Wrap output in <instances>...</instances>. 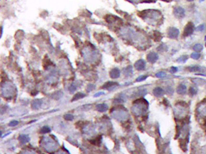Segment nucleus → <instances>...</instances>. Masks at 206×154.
Returning <instances> with one entry per match:
<instances>
[{
  "label": "nucleus",
  "mask_w": 206,
  "mask_h": 154,
  "mask_svg": "<svg viewBox=\"0 0 206 154\" xmlns=\"http://www.w3.org/2000/svg\"><path fill=\"white\" fill-rule=\"evenodd\" d=\"M18 140L21 143H22V144H26V143H27V142H28L29 141L30 138H29V137H28V135H21L18 137Z\"/></svg>",
  "instance_id": "f8f14e48"
},
{
  "label": "nucleus",
  "mask_w": 206,
  "mask_h": 154,
  "mask_svg": "<svg viewBox=\"0 0 206 154\" xmlns=\"http://www.w3.org/2000/svg\"><path fill=\"white\" fill-rule=\"evenodd\" d=\"M158 58V54L156 52H150L149 54H147V61L150 63H154L157 61Z\"/></svg>",
  "instance_id": "39448f33"
},
{
  "label": "nucleus",
  "mask_w": 206,
  "mask_h": 154,
  "mask_svg": "<svg viewBox=\"0 0 206 154\" xmlns=\"http://www.w3.org/2000/svg\"><path fill=\"white\" fill-rule=\"evenodd\" d=\"M179 35V30L174 27H171L168 30V36L170 38H177Z\"/></svg>",
  "instance_id": "f03ea898"
},
{
  "label": "nucleus",
  "mask_w": 206,
  "mask_h": 154,
  "mask_svg": "<svg viewBox=\"0 0 206 154\" xmlns=\"http://www.w3.org/2000/svg\"><path fill=\"white\" fill-rule=\"evenodd\" d=\"M167 46H165L164 44H162L159 46V47L158 48V50L160 51V52H164V51L167 50Z\"/></svg>",
  "instance_id": "a878e982"
},
{
  "label": "nucleus",
  "mask_w": 206,
  "mask_h": 154,
  "mask_svg": "<svg viewBox=\"0 0 206 154\" xmlns=\"http://www.w3.org/2000/svg\"><path fill=\"white\" fill-rule=\"evenodd\" d=\"M156 77L157 78H163V77H165V73L163 71H160V72H157L156 74Z\"/></svg>",
  "instance_id": "bb28decb"
},
{
  "label": "nucleus",
  "mask_w": 206,
  "mask_h": 154,
  "mask_svg": "<svg viewBox=\"0 0 206 154\" xmlns=\"http://www.w3.org/2000/svg\"><path fill=\"white\" fill-rule=\"evenodd\" d=\"M109 75L110 77L113 79H115V78H118V77H120V70L117 69V68H114L111 70L109 72Z\"/></svg>",
  "instance_id": "423d86ee"
},
{
  "label": "nucleus",
  "mask_w": 206,
  "mask_h": 154,
  "mask_svg": "<svg viewBox=\"0 0 206 154\" xmlns=\"http://www.w3.org/2000/svg\"><path fill=\"white\" fill-rule=\"evenodd\" d=\"M64 118L65 120L66 121H72L74 119V117H73V116L71 115V114H65V115L64 116Z\"/></svg>",
  "instance_id": "4be33fe9"
},
{
  "label": "nucleus",
  "mask_w": 206,
  "mask_h": 154,
  "mask_svg": "<svg viewBox=\"0 0 206 154\" xmlns=\"http://www.w3.org/2000/svg\"><path fill=\"white\" fill-rule=\"evenodd\" d=\"M96 110L100 112H106L108 110V106L106 104H98L96 106Z\"/></svg>",
  "instance_id": "9d476101"
},
{
  "label": "nucleus",
  "mask_w": 206,
  "mask_h": 154,
  "mask_svg": "<svg viewBox=\"0 0 206 154\" xmlns=\"http://www.w3.org/2000/svg\"><path fill=\"white\" fill-rule=\"evenodd\" d=\"M76 90V87L73 84H71L70 87V92L71 93H74V92Z\"/></svg>",
  "instance_id": "c756f323"
},
{
  "label": "nucleus",
  "mask_w": 206,
  "mask_h": 154,
  "mask_svg": "<svg viewBox=\"0 0 206 154\" xmlns=\"http://www.w3.org/2000/svg\"><path fill=\"white\" fill-rule=\"evenodd\" d=\"M50 128L48 126H44L43 127L41 128L40 131H39V132L41 134H46V133H48V132H50Z\"/></svg>",
  "instance_id": "a211bd4d"
},
{
  "label": "nucleus",
  "mask_w": 206,
  "mask_h": 154,
  "mask_svg": "<svg viewBox=\"0 0 206 154\" xmlns=\"http://www.w3.org/2000/svg\"></svg>",
  "instance_id": "e433bc0d"
},
{
  "label": "nucleus",
  "mask_w": 206,
  "mask_h": 154,
  "mask_svg": "<svg viewBox=\"0 0 206 154\" xmlns=\"http://www.w3.org/2000/svg\"><path fill=\"white\" fill-rule=\"evenodd\" d=\"M194 30V25L192 22H188L185 27V29L183 31V36L188 37L191 35Z\"/></svg>",
  "instance_id": "f257e3e1"
},
{
  "label": "nucleus",
  "mask_w": 206,
  "mask_h": 154,
  "mask_svg": "<svg viewBox=\"0 0 206 154\" xmlns=\"http://www.w3.org/2000/svg\"><path fill=\"white\" fill-rule=\"evenodd\" d=\"M42 103V101L39 99H35L32 102L31 104V108L34 109V110H37L39 108H40V106Z\"/></svg>",
  "instance_id": "9b49d317"
},
{
  "label": "nucleus",
  "mask_w": 206,
  "mask_h": 154,
  "mask_svg": "<svg viewBox=\"0 0 206 154\" xmlns=\"http://www.w3.org/2000/svg\"><path fill=\"white\" fill-rule=\"evenodd\" d=\"M153 94L155 97H160L162 96L164 94V91L162 88H161L160 87H157L155 88L153 91Z\"/></svg>",
  "instance_id": "6e6552de"
},
{
  "label": "nucleus",
  "mask_w": 206,
  "mask_h": 154,
  "mask_svg": "<svg viewBox=\"0 0 206 154\" xmlns=\"http://www.w3.org/2000/svg\"><path fill=\"white\" fill-rule=\"evenodd\" d=\"M205 40H206V37H205Z\"/></svg>",
  "instance_id": "c9c22d12"
},
{
  "label": "nucleus",
  "mask_w": 206,
  "mask_h": 154,
  "mask_svg": "<svg viewBox=\"0 0 206 154\" xmlns=\"http://www.w3.org/2000/svg\"><path fill=\"white\" fill-rule=\"evenodd\" d=\"M204 25H203V24L200 25L199 26L197 27V28H196L197 31H204Z\"/></svg>",
  "instance_id": "2f4dec72"
},
{
  "label": "nucleus",
  "mask_w": 206,
  "mask_h": 154,
  "mask_svg": "<svg viewBox=\"0 0 206 154\" xmlns=\"http://www.w3.org/2000/svg\"><path fill=\"white\" fill-rule=\"evenodd\" d=\"M188 70L190 72H199V71H201L202 68L199 66H192V67H188Z\"/></svg>",
  "instance_id": "f3484780"
},
{
  "label": "nucleus",
  "mask_w": 206,
  "mask_h": 154,
  "mask_svg": "<svg viewBox=\"0 0 206 154\" xmlns=\"http://www.w3.org/2000/svg\"><path fill=\"white\" fill-rule=\"evenodd\" d=\"M193 49L194 50H195L197 52H200L203 49V46L201 45V44H196L194 46H193Z\"/></svg>",
  "instance_id": "6ab92c4d"
},
{
  "label": "nucleus",
  "mask_w": 206,
  "mask_h": 154,
  "mask_svg": "<svg viewBox=\"0 0 206 154\" xmlns=\"http://www.w3.org/2000/svg\"><path fill=\"white\" fill-rule=\"evenodd\" d=\"M177 71L178 69L177 67H171L170 70V72L171 73H175Z\"/></svg>",
  "instance_id": "7c9ffc66"
},
{
  "label": "nucleus",
  "mask_w": 206,
  "mask_h": 154,
  "mask_svg": "<svg viewBox=\"0 0 206 154\" xmlns=\"http://www.w3.org/2000/svg\"><path fill=\"white\" fill-rule=\"evenodd\" d=\"M147 94V91L146 89H142V90H140V91H139L138 93H137L138 95H146Z\"/></svg>",
  "instance_id": "c85d7f7f"
},
{
  "label": "nucleus",
  "mask_w": 206,
  "mask_h": 154,
  "mask_svg": "<svg viewBox=\"0 0 206 154\" xmlns=\"http://www.w3.org/2000/svg\"><path fill=\"white\" fill-rule=\"evenodd\" d=\"M153 38L155 41H160L162 38V35L159 31H155L153 33Z\"/></svg>",
  "instance_id": "2eb2a0df"
},
{
  "label": "nucleus",
  "mask_w": 206,
  "mask_h": 154,
  "mask_svg": "<svg viewBox=\"0 0 206 154\" xmlns=\"http://www.w3.org/2000/svg\"><path fill=\"white\" fill-rule=\"evenodd\" d=\"M37 94H38V92H37V91H36V92H33L32 93H31V95L35 96V95H36Z\"/></svg>",
  "instance_id": "72a5a7b5"
},
{
  "label": "nucleus",
  "mask_w": 206,
  "mask_h": 154,
  "mask_svg": "<svg viewBox=\"0 0 206 154\" xmlns=\"http://www.w3.org/2000/svg\"><path fill=\"white\" fill-rule=\"evenodd\" d=\"M118 84L117 82H107L103 84V86H102V89L110 90V89H111V88H115V87H116L117 86H118Z\"/></svg>",
  "instance_id": "0eeeda50"
},
{
  "label": "nucleus",
  "mask_w": 206,
  "mask_h": 154,
  "mask_svg": "<svg viewBox=\"0 0 206 154\" xmlns=\"http://www.w3.org/2000/svg\"><path fill=\"white\" fill-rule=\"evenodd\" d=\"M187 60H188V56L186 55H184L181 56L179 59H177V61L179 63H185L187 61Z\"/></svg>",
  "instance_id": "aec40b11"
},
{
  "label": "nucleus",
  "mask_w": 206,
  "mask_h": 154,
  "mask_svg": "<svg viewBox=\"0 0 206 154\" xmlns=\"http://www.w3.org/2000/svg\"><path fill=\"white\" fill-rule=\"evenodd\" d=\"M63 95V93L60 91H58V92H56L55 93H54L52 95V98L55 100H58L60 99Z\"/></svg>",
  "instance_id": "dca6fc26"
},
{
  "label": "nucleus",
  "mask_w": 206,
  "mask_h": 154,
  "mask_svg": "<svg viewBox=\"0 0 206 154\" xmlns=\"http://www.w3.org/2000/svg\"><path fill=\"white\" fill-rule=\"evenodd\" d=\"M95 85L92 84H89L88 86H87V88H86V92H90L91 91H92L93 89H94L95 88Z\"/></svg>",
  "instance_id": "b1692460"
},
{
  "label": "nucleus",
  "mask_w": 206,
  "mask_h": 154,
  "mask_svg": "<svg viewBox=\"0 0 206 154\" xmlns=\"http://www.w3.org/2000/svg\"><path fill=\"white\" fill-rule=\"evenodd\" d=\"M187 92V86L183 84H181L177 88V93L179 95H184Z\"/></svg>",
  "instance_id": "1a4fd4ad"
},
{
  "label": "nucleus",
  "mask_w": 206,
  "mask_h": 154,
  "mask_svg": "<svg viewBox=\"0 0 206 154\" xmlns=\"http://www.w3.org/2000/svg\"><path fill=\"white\" fill-rule=\"evenodd\" d=\"M101 139H102L101 137V136H99V137H98L97 138H96L95 139L90 140V142L94 145L100 146L101 144Z\"/></svg>",
  "instance_id": "4468645a"
},
{
  "label": "nucleus",
  "mask_w": 206,
  "mask_h": 154,
  "mask_svg": "<svg viewBox=\"0 0 206 154\" xmlns=\"http://www.w3.org/2000/svg\"><path fill=\"white\" fill-rule=\"evenodd\" d=\"M18 123H19V122H18V121L12 120L9 123V125L10 127H15V126H17Z\"/></svg>",
  "instance_id": "cd10ccee"
},
{
  "label": "nucleus",
  "mask_w": 206,
  "mask_h": 154,
  "mask_svg": "<svg viewBox=\"0 0 206 154\" xmlns=\"http://www.w3.org/2000/svg\"><path fill=\"white\" fill-rule=\"evenodd\" d=\"M85 96H86V95L84 94H82V93H80V92H79V93H77V94H75L74 96H73V97L72 98L71 102H73V101H78V100H79V99H82V98H84Z\"/></svg>",
  "instance_id": "ddd939ff"
},
{
  "label": "nucleus",
  "mask_w": 206,
  "mask_h": 154,
  "mask_svg": "<svg viewBox=\"0 0 206 154\" xmlns=\"http://www.w3.org/2000/svg\"><path fill=\"white\" fill-rule=\"evenodd\" d=\"M148 78V76L147 75H141V76H139V77H137L136 78V82H142V81H144L145 80Z\"/></svg>",
  "instance_id": "5701e85b"
},
{
  "label": "nucleus",
  "mask_w": 206,
  "mask_h": 154,
  "mask_svg": "<svg viewBox=\"0 0 206 154\" xmlns=\"http://www.w3.org/2000/svg\"><path fill=\"white\" fill-rule=\"evenodd\" d=\"M197 92H198V90L196 88H194V87H190L189 89V94L191 96H194L195 95H196Z\"/></svg>",
  "instance_id": "412c9836"
},
{
  "label": "nucleus",
  "mask_w": 206,
  "mask_h": 154,
  "mask_svg": "<svg viewBox=\"0 0 206 154\" xmlns=\"http://www.w3.org/2000/svg\"><path fill=\"white\" fill-rule=\"evenodd\" d=\"M187 1H194V0H187Z\"/></svg>",
  "instance_id": "f704fd0d"
},
{
  "label": "nucleus",
  "mask_w": 206,
  "mask_h": 154,
  "mask_svg": "<svg viewBox=\"0 0 206 154\" xmlns=\"http://www.w3.org/2000/svg\"><path fill=\"white\" fill-rule=\"evenodd\" d=\"M145 65L146 63L143 60H139L135 63L134 67L137 71H142V70L145 69Z\"/></svg>",
  "instance_id": "20e7f679"
},
{
  "label": "nucleus",
  "mask_w": 206,
  "mask_h": 154,
  "mask_svg": "<svg viewBox=\"0 0 206 154\" xmlns=\"http://www.w3.org/2000/svg\"><path fill=\"white\" fill-rule=\"evenodd\" d=\"M190 56L194 60H198L200 58V54L198 52H193Z\"/></svg>",
  "instance_id": "393cba45"
},
{
  "label": "nucleus",
  "mask_w": 206,
  "mask_h": 154,
  "mask_svg": "<svg viewBox=\"0 0 206 154\" xmlns=\"http://www.w3.org/2000/svg\"><path fill=\"white\" fill-rule=\"evenodd\" d=\"M173 14L177 18H182L185 16V11L184 9H182L181 7H177L174 8L173 9Z\"/></svg>",
  "instance_id": "7ed1b4c3"
},
{
  "label": "nucleus",
  "mask_w": 206,
  "mask_h": 154,
  "mask_svg": "<svg viewBox=\"0 0 206 154\" xmlns=\"http://www.w3.org/2000/svg\"><path fill=\"white\" fill-rule=\"evenodd\" d=\"M104 94H105V93L103 92H98V93H96V94L94 95V97H100L101 96V95H103Z\"/></svg>",
  "instance_id": "473e14b6"
}]
</instances>
